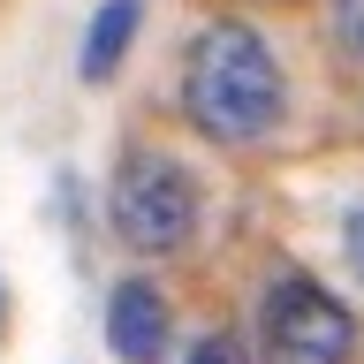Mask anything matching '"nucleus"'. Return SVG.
Returning a JSON list of instances; mask_svg holds the SVG:
<instances>
[{
  "label": "nucleus",
  "mask_w": 364,
  "mask_h": 364,
  "mask_svg": "<svg viewBox=\"0 0 364 364\" xmlns=\"http://www.w3.org/2000/svg\"><path fill=\"white\" fill-rule=\"evenodd\" d=\"M205 220V190L175 152L159 144H122L114 152V182H107V228L114 243L136 258H182L198 243Z\"/></svg>",
  "instance_id": "f03ea898"
},
{
  "label": "nucleus",
  "mask_w": 364,
  "mask_h": 364,
  "mask_svg": "<svg viewBox=\"0 0 364 364\" xmlns=\"http://www.w3.org/2000/svg\"><path fill=\"white\" fill-rule=\"evenodd\" d=\"M341 258H349V273H357V289H364V205L341 220Z\"/></svg>",
  "instance_id": "6e6552de"
},
{
  "label": "nucleus",
  "mask_w": 364,
  "mask_h": 364,
  "mask_svg": "<svg viewBox=\"0 0 364 364\" xmlns=\"http://www.w3.org/2000/svg\"><path fill=\"white\" fill-rule=\"evenodd\" d=\"M326 16H334V46L349 61H364V0H334Z\"/></svg>",
  "instance_id": "423d86ee"
},
{
  "label": "nucleus",
  "mask_w": 364,
  "mask_h": 364,
  "mask_svg": "<svg viewBox=\"0 0 364 364\" xmlns=\"http://www.w3.org/2000/svg\"><path fill=\"white\" fill-rule=\"evenodd\" d=\"M136 23H144V0H99V16L84 31V68H76L91 91L122 76V61H129V46H136Z\"/></svg>",
  "instance_id": "39448f33"
},
{
  "label": "nucleus",
  "mask_w": 364,
  "mask_h": 364,
  "mask_svg": "<svg viewBox=\"0 0 364 364\" xmlns=\"http://www.w3.org/2000/svg\"><path fill=\"white\" fill-rule=\"evenodd\" d=\"M107 349L114 364H167L175 349V311H167V289L129 273L107 289Z\"/></svg>",
  "instance_id": "20e7f679"
},
{
  "label": "nucleus",
  "mask_w": 364,
  "mask_h": 364,
  "mask_svg": "<svg viewBox=\"0 0 364 364\" xmlns=\"http://www.w3.org/2000/svg\"><path fill=\"white\" fill-rule=\"evenodd\" d=\"M0 334H8V289H0Z\"/></svg>",
  "instance_id": "1a4fd4ad"
},
{
  "label": "nucleus",
  "mask_w": 364,
  "mask_h": 364,
  "mask_svg": "<svg viewBox=\"0 0 364 364\" xmlns=\"http://www.w3.org/2000/svg\"><path fill=\"white\" fill-rule=\"evenodd\" d=\"M182 364H243V334H228V326H220V334H198Z\"/></svg>",
  "instance_id": "0eeeda50"
},
{
  "label": "nucleus",
  "mask_w": 364,
  "mask_h": 364,
  "mask_svg": "<svg viewBox=\"0 0 364 364\" xmlns=\"http://www.w3.org/2000/svg\"><path fill=\"white\" fill-rule=\"evenodd\" d=\"M258 357L266 364H349L357 357V311L311 273H273L258 296Z\"/></svg>",
  "instance_id": "7ed1b4c3"
},
{
  "label": "nucleus",
  "mask_w": 364,
  "mask_h": 364,
  "mask_svg": "<svg viewBox=\"0 0 364 364\" xmlns=\"http://www.w3.org/2000/svg\"><path fill=\"white\" fill-rule=\"evenodd\" d=\"M182 122L220 144V152H250L289 122V76L281 53L250 16H213L198 23V38L182 46V76H175Z\"/></svg>",
  "instance_id": "f257e3e1"
}]
</instances>
